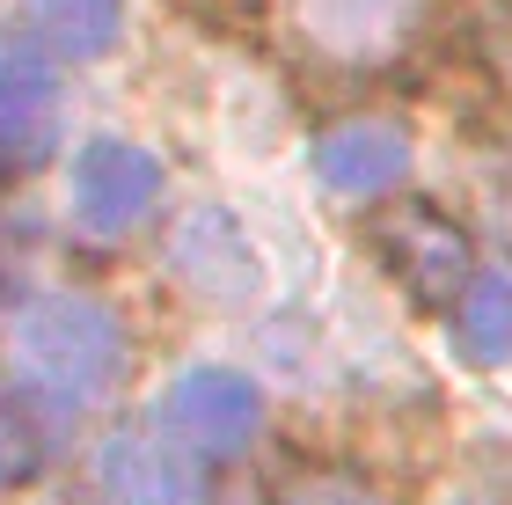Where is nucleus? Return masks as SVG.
<instances>
[{
  "label": "nucleus",
  "mask_w": 512,
  "mask_h": 505,
  "mask_svg": "<svg viewBox=\"0 0 512 505\" xmlns=\"http://www.w3.org/2000/svg\"><path fill=\"white\" fill-rule=\"evenodd\" d=\"M66 88L37 44H0V183L37 176L59 154Z\"/></svg>",
  "instance_id": "4"
},
{
  "label": "nucleus",
  "mask_w": 512,
  "mask_h": 505,
  "mask_svg": "<svg viewBox=\"0 0 512 505\" xmlns=\"http://www.w3.org/2000/svg\"><path fill=\"white\" fill-rule=\"evenodd\" d=\"M161 425L191 462H227L264 432V388L242 366H183L161 396Z\"/></svg>",
  "instance_id": "3"
},
{
  "label": "nucleus",
  "mask_w": 512,
  "mask_h": 505,
  "mask_svg": "<svg viewBox=\"0 0 512 505\" xmlns=\"http://www.w3.org/2000/svg\"><path fill=\"white\" fill-rule=\"evenodd\" d=\"M271 505H388V491H381V476H366L359 462L300 454V462L271 484Z\"/></svg>",
  "instance_id": "11"
},
{
  "label": "nucleus",
  "mask_w": 512,
  "mask_h": 505,
  "mask_svg": "<svg viewBox=\"0 0 512 505\" xmlns=\"http://www.w3.org/2000/svg\"><path fill=\"white\" fill-rule=\"evenodd\" d=\"M447 505H491V498H476V491H461V498H447Z\"/></svg>",
  "instance_id": "15"
},
{
  "label": "nucleus",
  "mask_w": 512,
  "mask_h": 505,
  "mask_svg": "<svg viewBox=\"0 0 512 505\" xmlns=\"http://www.w3.org/2000/svg\"><path fill=\"white\" fill-rule=\"evenodd\" d=\"M417 0H308V22L322 44H337V52H374V44L403 37Z\"/></svg>",
  "instance_id": "12"
},
{
  "label": "nucleus",
  "mask_w": 512,
  "mask_h": 505,
  "mask_svg": "<svg viewBox=\"0 0 512 505\" xmlns=\"http://www.w3.org/2000/svg\"><path fill=\"white\" fill-rule=\"evenodd\" d=\"M403 176H410V132L395 118H344L315 140V183L330 198L381 205Z\"/></svg>",
  "instance_id": "7"
},
{
  "label": "nucleus",
  "mask_w": 512,
  "mask_h": 505,
  "mask_svg": "<svg viewBox=\"0 0 512 505\" xmlns=\"http://www.w3.org/2000/svg\"><path fill=\"white\" fill-rule=\"evenodd\" d=\"M169 279L183 286V293H198V301H220V308H235V301H249L256 293V242L242 235V220L227 213V205H191V213H176V227H169Z\"/></svg>",
  "instance_id": "6"
},
{
  "label": "nucleus",
  "mask_w": 512,
  "mask_h": 505,
  "mask_svg": "<svg viewBox=\"0 0 512 505\" xmlns=\"http://www.w3.org/2000/svg\"><path fill=\"white\" fill-rule=\"evenodd\" d=\"M125 374V323L96 293H37L8 315V381L44 418H81L96 410Z\"/></svg>",
  "instance_id": "1"
},
{
  "label": "nucleus",
  "mask_w": 512,
  "mask_h": 505,
  "mask_svg": "<svg viewBox=\"0 0 512 505\" xmlns=\"http://www.w3.org/2000/svg\"><path fill=\"white\" fill-rule=\"evenodd\" d=\"M37 462H44V410L15 381H0V491L30 484Z\"/></svg>",
  "instance_id": "13"
},
{
  "label": "nucleus",
  "mask_w": 512,
  "mask_h": 505,
  "mask_svg": "<svg viewBox=\"0 0 512 505\" xmlns=\"http://www.w3.org/2000/svg\"><path fill=\"white\" fill-rule=\"evenodd\" d=\"M366 249L374 264L403 286L410 308H432V315H454L461 293L476 286V235L461 227L447 205L432 198H395V205H374L366 220Z\"/></svg>",
  "instance_id": "2"
},
{
  "label": "nucleus",
  "mask_w": 512,
  "mask_h": 505,
  "mask_svg": "<svg viewBox=\"0 0 512 505\" xmlns=\"http://www.w3.org/2000/svg\"><path fill=\"white\" fill-rule=\"evenodd\" d=\"M198 22H213V30H227V37H249L256 22H264V0H183Z\"/></svg>",
  "instance_id": "14"
},
{
  "label": "nucleus",
  "mask_w": 512,
  "mask_h": 505,
  "mask_svg": "<svg viewBox=\"0 0 512 505\" xmlns=\"http://www.w3.org/2000/svg\"><path fill=\"white\" fill-rule=\"evenodd\" d=\"M30 30L52 59H103L125 37V0H30Z\"/></svg>",
  "instance_id": "9"
},
{
  "label": "nucleus",
  "mask_w": 512,
  "mask_h": 505,
  "mask_svg": "<svg viewBox=\"0 0 512 505\" xmlns=\"http://www.w3.org/2000/svg\"><path fill=\"white\" fill-rule=\"evenodd\" d=\"M0 293H8V257H0Z\"/></svg>",
  "instance_id": "16"
},
{
  "label": "nucleus",
  "mask_w": 512,
  "mask_h": 505,
  "mask_svg": "<svg viewBox=\"0 0 512 505\" xmlns=\"http://www.w3.org/2000/svg\"><path fill=\"white\" fill-rule=\"evenodd\" d=\"M74 227L96 242H118L132 227H147L161 205V162L139 140H88L74 154Z\"/></svg>",
  "instance_id": "5"
},
{
  "label": "nucleus",
  "mask_w": 512,
  "mask_h": 505,
  "mask_svg": "<svg viewBox=\"0 0 512 505\" xmlns=\"http://www.w3.org/2000/svg\"><path fill=\"white\" fill-rule=\"evenodd\" d=\"M96 491L110 505H191L198 498V462L154 425H118L96 447Z\"/></svg>",
  "instance_id": "8"
},
{
  "label": "nucleus",
  "mask_w": 512,
  "mask_h": 505,
  "mask_svg": "<svg viewBox=\"0 0 512 505\" xmlns=\"http://www.w3.org/2000/svg\"><path fill=\"white\" fill-rule=\"evenodd\" d=\"M454 323V352L469 366H505L512 359V271H476V286L461 293Z\"/></svg>",
  "instance_id": "10"
}]
</instances>
